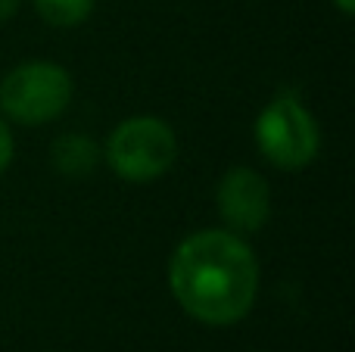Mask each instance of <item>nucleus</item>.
I'll use <instances>...</instances> for the list:
<instances>
[{
  "instance_id": "nucleus-6",
  "label": "nucleus",
  "mask_w": 355,
  "mask_h": 352,
  "mask_svg": "<svg viewBox=\"0 0 355 352\" xmlns=\"http://www.w3.org/2000/svg\"><path fill=\"white\" fill-rule=\"evenodd\" d=\"M100 156L103 150L91 141L87 134H60L50 147V166L69 181H78V178H91L100 166Z\"/></svg>"
},
{
  "instance_id": "nucleus-3",
  "label": "nucleus",
  "mask_w": 355,
  "mask_h": 352,
  "mask_svg": "<svg viewBox=\"0 0 355 352\" xmlns=\"http://www.w3.org/2000/svg\"><path fill=\"white\" fill-rule=\"evenodd\" d=\"M72 75L47 60H31L0 78V112L19 125H47L72 103Z\"/></svg>"
},
{
  "instance_id": "nucleus-5",
  "label": "nucleus",
  "mask_w": 355,
  "mask_h": 352,
  "mask_svg": "<svg viewBox=\"0 0 355 352\" xmlns=\"http://www.w3.org/2000/svg\"><path fill=\"white\" fill-rule=\"evenodd\" d=\"M218 215L234 234H256L271 218V187L256 168L237 166L221 175L215 191Z\"/></svg>"
},
{
  "instance_id": "nucleus-10",
  "label": "nucleus",
  "mask_w": 355,
  "mask_h": 352,
  "mask_svg": "<svg viewBox=\"0 0 355 352\" xmlns=\"http://www.w3.org/2000/svg\"><path fill=\"white\" fill-rule=\"evenodd\" d=\"M334 3H337V10L346 12V16H352L355 12V0H334Z\"/></svg>"
},
{
  "instance_id": "nucleus-2",
  "label": "nucleus",
  "mask_w": 355,
  "mask_h": 352,
  "mask_svg": "<svg viewBox=\"0 0 355 352\" xmlns=\"http://www.w3.org/2000/svg\"><path fill=\"white\" fill-rule=\"evenodd\" d=\"M103 153L122 181L150 184L172 172L178 159V134L166 118L131 116L112 128Z\"/></svg>"
},
{
  "instance_id": "nucleus-7",
  "label": "nucleus",
  "mask_w": 355,
  "mask_h": 352,
  "mask_svg": "<svg viewBox=\"0 0 355 352\" xmlns=\"http://www.w3.org/2000/svg\"><path fill=\"white\" fill-rule=\"evenodd\" d=\"M97 0H35L37 16L53 28H75L94 12Z\"/></svg>"
},
{
  "instance_id": "nucleus-8",
  "label": "nucleus",
  "mask_w": 355,
  "mask_h": 352,
  "mask_svg": "<svg viewBox=\"0 0 355 352\" xmlns=\"http://www.w3.org/2000/svg\"><path fill=\"white\" fill-rule=\"evenodd\" d=\"M10 162H12V131L6 128V118L0 112V172H6Z\"/></svg>"
},
{
  "instance_id": "nucleus-4",
  "label": "nucleus",
  "mask_w": 355,
  "mask_h": 352,
  "mask_svg": "<svg viewBox=\"0 0 355 352\" xmlns=\"http://www.w3.org/2000/svg\"><path fill=\"white\" fill-rule=\"evenodd\" d=\"M256 143L271 166L284 168V172H296L318 156L321 131L315 116L293 94H281L259 112Z\"/></svg>"
},
{
  "instance_id": "nucleus-9",
  "label": "nucleus",
  "mask_w": 355,
  "mask_h": 352,
  "mask_svg": "<svg viewBox=\"0 0 355 352\" xmlns=\"http://www.w3.org/2000/svg\"><path fill=\"white\" fill-rule=\"evenodd\" d=\"M19 10V0H0V22H6V19H12Z\"/></svg>"
},
{
  "instance_id": "nucleus-1",
  "label": "nucleus",
  "mask_w": 355,
  "mask_h": 352,
  "mask_svg": "<svg viewBox=\"0 0 355 352\" xmlns=\"http://www.w3.org/2000/svg\"><path fill=\"white\" fill-rule=\"evenodd\" d=\"M175 303L206 328H231L252 312L259 262L252 247L227 228L196 231L178 243L168 262Z\"/></svg>"
}]
</instances>
